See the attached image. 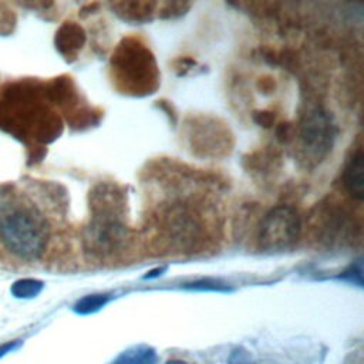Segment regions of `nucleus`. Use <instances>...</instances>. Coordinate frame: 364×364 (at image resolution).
<instances>
[{
  "instance_id": "1",
  "label": "nucleus",
  "mask_w": 364,
  "mask_h": 364,
  "mask_svg": "<svg viewBox=\"0 0 364 364\" xmlns=\"http://www.w3.org/2000/svg\"><path fill=\"white\" fill-rule=\"evenodd\" d=\"M48 236V225L36 208L13 200L0 203V240L10 253L37 259L46 250Z\"/></svg>"
},
{
  "instance_id": "2",
  "label": "nucleus",
  "mask_w": 364,
  "mask_h": 364,
  "mask_svg": "<svg viewBox=\"0 0 364 364\" xmlns=\"http://www.w3.org/2000/svg\"><path fill=\"white\" fill-rule=\"evenodd\" d=\"M336 136L337 125L331 114L321 108L309 111L300 127V142L306 161L320 164L331 151Z\"/></svg>"
},
{
  "instance_id": "3",
  "label": "nucleus",
  "mask_w": 364,
  "mask_h": 364,
  "mask_svg": "<svg viewBox=\"0 0 364 364\" xmlns=\"http://www.w3.org/2000/svg\"><path fill=\"white\" fill-rule=\"evenodd\" d=\"M300 218L293 208L277 206L260 223L259 246L266 252H280L290 247L299 237Z\"/></svg>"
},
{
  "instance_id": "4",
  "label": "nucleus",
  "mask_w": 364,
  "mask_h": 364,
  "mask_svg": "<svg viewBox=\"0 0 364 364\" xmlns=\"http://www.w3.org/2000/svg\"><path fill=\"white\" fill-rule=\"evenodd\" d=\"M90 243L95 252L108 253L115 249V246L122 239V226L118 225L115 220L107 219L102 216L97 219V222L90 228Z\"/></svg>"
},
{
  "instance_id": "5",
  "label": "nucleus",
  "mask_w": 364,
  "mask_h": 364,
  "mask_svg": "<svg viewBox=\"0 0 364 364\" xmlns=\"http://www.w3.org/2000/svg\"><path fill=\"white\" fill-rule=\"evenodd\" d=\"M344 186L350 192L351 196L361 200L364 198V162L363 152L358 149L348 159L344 175H343Z\"/></svg>"
},
{
  "instance_id": "6",
  "label": "nucleus",
  "mask_w": 364,
  "mask_h": 364,
  "mask_svg": "<svg viewBox=\"0 0 364 364\" xmlns=\"http://www.w3.org/2000/svg\"><path fill=\"white\" fill-rule=\"evenodd\" d=\"M156 353L152 347L138 346L121 353L111 364H156Z\"/></svg>"
},
{
  "instance_id": "7",
  "label": "nucleus",
  "mask_w": 364,
  "mask_h": 364,
  "mask_svg": "<svg viewBox=\"0 0 364 364\" xmlns=\"http://www.w3.org/2000/svg\"><path fill=\"white\" fill-rule=\"evenodd\" d=\"M43 282L37 279H20L11 284V294L17 299H33L43 290Z\"/></svg>"
},
{
  "instance_id": "8",
  "label": "nucleus",
  "mask_w": 364,
  "mask_h": 364,
  "mask_svg": "<svg viewBox=\"0 0 364 364\" xmlns=\"http://www.w3.org/2000/svg\"><path fill=\"white\" fill-rule=\"evenodd\" d=\"M107 301H108L107 294H88L75 303L74 310L78 314H91L100 310L101 307H104Z\"/></svg>"
},
{
  "instance_id": "9",
  "label": "nucleus",
  "mask_w": 364,
  "mask_h": 364,
  "mask_svg": "<svg viewBox=\"0 0 364 364\" xmlns=\"http://www.w3.org/2000/svg\"><path fill=\"white\" fill-rule=\"evenodd\" d=\"M341 277L344 280H348L350 283H355L358 286H363V266L361 260H357V263L351 264L343 274Z\"/></svg>"
},
{
  "instance_id": "10",
  "label": "nucleus",
  "mask_w": 364,
  "mask_h": 364,
  "mask_svg": "<svg viewBox=\"0 0 364 364\" xmlns=\"http://www.w3.org/2000/svg\"><path fill=\"white\" fill-rule=\"evenodd\" d=\"M228 364H255V361L247 350L237 347L230 353Z\"/></svg>"
},
{
  "instance_id": "11",
  "label": "nucleus",
  "mask_w": 364,
  "mask_h": 364,
  "mask_svg": "<svg viewBox=\"0 0 364 364\" xmlns=\"http://www.w3.org/2000/svg\"><path fill=\"white\" fill-rule=\"evenodd\" d=\"M185 287L186 289H195V290H213V291H226V290H229L223 284H220L218 282H213V280H200V282L189 283Z\"/></svg>"
},
{
  "instance_id": "12",
  "label": "nucleus",
  "mask_w": 364,
  "mask_h": 364,
  "mask_svg": "<svg viewBox=\"0 0 364 364\" xmlns=\"http://www.w3.org/2000/svg\"><path fill=\"white\" fill-rule=\"evenodd\" d=\"M20 346H21V340H13V341H7V343L1 344L0 346V358L13 350H17Z\"/></svg>"
},
{
  "instance_id": "13",
  "label": "nucleus",
  "mask_w": 364,
  "mask_h": 364,
  "mask_svg": "<svg viewBox=\"0 0 364 364\" xmlns=\"http://www.w3.org/2000/svg\"><path fill=\"white\" fill-rule=\"evenodd\" d=\"M164 269H156V270H152V272H149L146 276H145V279H151V277H155V276H158V274H161V272H162Z\"/></svg>"
},
{
  "instance_id": "14",
  "label": "nucleus",
  "mask_w": 364,
  "mask_h": 364,
  "mask_svg": "<svg viewBox=\"0 0 364 364\" xmlns=\"http://www.w3.org/2000/svg\"><path fill=\"white\" fill-rule=\"evenodd\" d=\"M165 364H188L186 361H182V360H169L166 361Z\"/></svg>"
}]
</instances>
